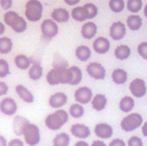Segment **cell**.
Masks as SVG:
<instances>
[{"instance_id": "cell-22", "label": "cell", "mask_w": 147, "mask_h": 146, "mask_svg": "<svg viewBox=\"0 0 147 146\" xmlns=\"http://www.w3.org/2000/svg\"><path fill=\"white\" fill-rule=\"evenodd\" d=\"M43 68L38 62H33V65L28 72L29 77L33 80H37L42 77Z\"/></svg>"}, {"instance_id": "cell-10", "label": "cell", "mask_w": 147, "mask_h": 146, "mask_svg": "<svg viewBox=\"0 0 147 146\" xmlns=\"http://www.w3.org/2000/svg\"><path fill=\"white\" fill-rule=\"evenodd\" d=\"M129 90L135 97H142L145 95L146 92L145 83L140 78L135 79L130 84Z\"/></svg>"}, {"instance_id": "cell-25", "label": "cell", "mask_w": 147, "mask_h": 146, "mask_svg": "<svg viewBox=\"0 0 147 146\" xmlns=\"http://www.w3.org/2000/svg\"><path fill=\"white\" fill-rule=\"evenodd\" d=\"M127 25L131 30L136 31L142 27V19L138 15H131L127 19Z\"/></svg>"}, {"instance_id": "cell-11", "label": "cell", "mask_w": 147, "mask_h": 146, "mask_svg": "<svg viewBox=\"0 0 147 146\" xmlns=\"http://www.w3.org/2000/svg\"><path fill=\"white\" fill-rule=\"evenodd\" d=\"M0 111L6 115H12L17 111V104L13 98H5L0 102Z\"/></svg>"}, {"instance_id": "cell-41", "label": "cell", "mask_w": 147, "mask_h": 146, "mask_svg": "<svg viewBox=\"0 0 147 146\" xmlns=\"http://www.w3.org/2000/svg\"><path fill=\"white\" fill-rule=\"evenodd\" d=\"M8 87L5 82H0V96L5 95L8 92Z\"/></svg>"}, {"instance_id": "cell-5", "label": "cell", "mask_w": 147, "mask_h": 146, "mask_svg": "<svg viewBox=\"0 0 147 146\" xmlns=\"http://www.w3.org/2000/svg\"><path fill=\"white\" fill-rule=\"evenodd\" d=\"M43 6L36 0H31L27 2L25 6V16L29 21H38L42 16Z\"/></svg>"}, {"instance_id": "cell-43", "label": "cell", "mask_w": 147, "mask_h": 146, "mask_svg": "<svg viewBox=\"0 0 147 146\" xmlns=\"http://www.w3.org/2000/svg\"><path fill=\"white\" fill-rule=\"evenodd\" d=\"M8 146H24L23 142L18 139H14L9 141Z\"/></svg>"}, {"instance_id": "cell-42", "label": "cell", "mask_w": 147, "mask_h": 146, "mask_svg": "<svg viewBox=\"0 0 147 146\" xmlns=\"http://www.w3.org/2000/svg\"><path fill=\"white\" fill-rule=\"evenodd\" d=\"M12 1L11 0H1L0 1V4H1V7L4 9H8L11 8L12 5Z\"/></svg>"}, {"instance_id": "cell-19", "label": "cell", "mask_w": 147, "mask_h": 146, "mask_svg": "<svg viewBox=\"0 0 147 146\" xmlns=\"http://www.w3.org/2000/svg\"><path fill=\"white\" fill-rule=\"evenodd\" d=\"M97 33V26L93 22L86 23L82 26L81 33L86 39H91L94 37Z\"/></svg>"}, {"instance_id": "cell-30", "label": "cell", "mask_w": 147, "mask_h": 146, "mask_svg": "<svg viewBox=\"0 0 147 146\" xmlns=\"http://www.w3.org/2000/svg\"><path fill=\"white\" fill-rule=\"evenodd\" d=\"M13 47L11 40L8 37L0 38V54H7L10 52Z\"/></svg>"}, {"instance_id": "cell-45", "label": "cell", "mask_w": 147, "mask_h": 146, "mask_svg": "<svg viewBox=\"0 0 147 146\" xmlns=\"http://www.w3.org/2000/svg\"><path fill=\"white\" fill-rule=\"evenodd\" d=\"M0 146H7L6 139L2 135H0Z\"/></svg>"}, {"instance_id": "cell-37", "label": "cell", "mask_w": 147, "mask_h": 146, "mask_svg": "<svg viewBox=\"0 0 147 146\" xmlns=\"http://www.w3.org/2000/svg\"><path fill=\"white\" fill-rule=\"evenodd\" d=\"M9 74L8 63L3 59H0V78H4Z\"/></svg>"}, {"instance_id": "cell-14", "label": "cell", "mask_w": 147, "mask_h": 146, "mask_svg": "<svg viewBox=\"0 0 147 146\" xmlns=\"http://www.w3.org/2000/svg\"><path fill=\"white\" fill-rule=\"evenodd\" d=\"M71 132L74 137L79 139H86L91 135L89 128L84 124H76L71 126Z\"/></svg>"}, {"instance_id": "cell-36", "label": "cell", "mask_w": 147, "mask_h": 146, "mask_svg": "<svg viewBox=\"0 0 147 146\" xmlns=\"http://www.w3.org/2000/svg\"><path fill=\"white\" fill-rule=\"evenodd\" d=\"M69 66V64L67 60L63 58L60 55H57L53 62V67L54 68L66 69Z\"/></svg>"}, {"instance_id": "cell-47", "label": "cell", "mask_w": 147, "mask_h": 146, "mask_svg": "<svg viewBox=\"0 0 147 146\" xmlns=\"http://www.w3.org/2000/svg\"><path fill=\"white\" fill-rule=\"evenodd\" d=\"M74 146H89V145L85 141H80L77 142Z\"/></svg>"}, {"instance_id": "cell-48", "label": "cell", "mask_w": 147, "mask_h": 146, "mask_svg": "<svg viewBox=\"0 0 147 146\" xmlns=\"http://www.w3.org/2000/svg\"><path fill=\"white\" fill-rule=\"evenodd\" d=\"M79 2V0H71V1H69V0H65V3H66L67 4H68L69 5H75Z\"/></svg>"}, {"instance_id": "cell-24", "label": "cell", "mask_w": 147, "mask_h": 146, "mask_svg": "<svg viewBox=\"0 0 147 146\" xmlns=\"http://www.w3.org/2000/svg\"><path fill=\"white\" fill-rule=\"evenodd\" d=\"M76 55L82 62H86L91 57V52L89 47L85 45L79 46L76 50Z\"/></svg>"}, {"instance_id": "cell-7", "label": "cell", "mask_w": 147, "mask_h": 146, "mask_svg": "<svg viewBox=\"0 0 147 146\" xmlns=\"http://www.w3.org/2000/svg\"><path fill=\"white\" fill-rule=\"evenodd\" d=\"M25 141L30 146H35L40 141V134L37 125L29 123L23 132Z\"/></svg>"}, {"instance_id": "cell-50", "label": "cell", "mask_w": 147, "mask_h": 146, "mask_svg": "<svg viewBox=\"0 0 147 146\" xmlns=\"http://www.w3.org/2000/svg\"><path fill=\"white\" fill-rule=\"evenodd\" d=\"M144 13H145V15L147 18V5L145 6V9H144Z\"/></svg>"}, {"instance_id": "cell-40", "label": "cell", "mask_w": 147, "mask_h": 146, "mask_svg": "<svg viewBox=\"0 0 147 146\" xmlns=\"http://www.w3.org/2000/svg\"><path fill=\"white\" fill-rule=\"evenodd\" d=\"M109 146H126L124 141L120 139H116L110 142Z\"/></svg>"}, {"instance_id": "cell-18", "label": "cell", "mask_w": 147, "mask_h": 146, "mask_svg": "<svg viewBox=\"0 0 147 146\" xmlns=\"http://www.w3.org/2000/svg\"><path fill=\"white\" fill-rule=\"evenodd\" d=\"M30 123L27 119L21 117V116H16L13 120V131L14 133L18 136L23 134L26 126Z\"/></svg>"}, {"instance_id": "cell-20", "label": "cell", "mask_w": 147, "mask_h": 146, "mask_svg": "<svg viewBox=\"0 0 147 146\" xmlns=\"http://www.w3.org/2000/svg\"><path fill=\"white\" fill-rule=\"evenodd\" d=\"M16 92L19 97L26 103H32L34 100V97L32 93L24 86L18 85L16 87Z\"/></svg>"}, {"instance_id": "cell-44", "label": "cell", "mask_w": 147, "mask_h": 146, "mask_svg": "<svg viewBox=\"0 0 147 146\" xmlns=\"http://www.w3.org/2000/svg\"><path fill=\"white\" fill-rule=\"evenodd\" d=\"M91 146H106L105 142L100 140H96L92 142Z\"/></svg>"}, {"instance_id": "cell-15", "label": "cell", "mask_w": 147, "mask_h": 146, "mask_svg": "<svg viewBox=\"0 0 147 146\" xmlns=\"http://www.w3.org/2000/svg\"><path fill=\"white\" fill-rule=\"evenodd\" d=\"M94 132L98 137L101 139H109L113 134V129L111 125L106 123L98 124L94 128Z\"/></svg>"}, {"instance_id": "cell-28", "label": "cell", "mask_w": 147, "mask_h": 146, "mask_svg": "<svg viewBox=\"0 0 147 146\" xmlns=\"http://www.w3.org/2000/svg\"><path fill=\"white\" fill-rule=\"evenodd\" d=\"M130 54H131V50H130L129 46L125 45L118 46L115 51L116 58L121 60L128 58L130 55Z\"/></svg>"}, {"instance_id": "cell-27", "label": "cell", "mask_w": 147, "mask_h": 146, "mask_svg": "<svg viewBox=\"0 0 147 146\" xmlns=\"http://www.w3.org/2000/svg\"><path fill=\"white\" fill-rule=\"evenodd\" d=\"M112 79L116 84H125L127 80V73L123 69H116L113 72Z\"/></svg>"}, {"instance_id": "cell-46", "label": "cell", "mask_w": 147, "mask_h": 146, "mask_svg": "<svg viewBox=\"0 0 147 146\" xmlns=\"http://www.w3.org/2000/svg\"><path fill=\"white\" fill-rule=\"evenodd\" d=\"M142 129L143 135L145 136V137H147V122H146L144 125H143Z\"/></svg>"}, {"instance_id": "cell-35", "label": "cell", "mask_w": 147, "mask_h": 146, "mask_svg": "<svg viewBox=\"0 0 147 146\" xmlns=\"http://www.w3.org/2000/svg\"><path fill=\"white\" fill-rule=\"evenodd\" d=\"M109 5L111 10L115 13L121 12L125 8V3L123 0H111Z\"/></svg>"}, {"instance_id": "cell-16", "label": "cell", "mask_w": 147, "mask_h": 146, "mask_svg": "<svg viewBox=\"0 0 147 146\" xmlns=\"http://www.w3.org/2000/svg\"><path fill=\"white\" fill-rule=\"evenodd\" d=\"M67 101V97L63 92H57L51 95L49 98V103L52 108H59L64 105Z\"/></svg>"}, {"instance_id": "cell-2", "label": "cell", "mask_w": 147, "mask_h": 146, "mask_svg": "<svg viewBox=\"0 0 147 146\" xmlns=\"http://www.w3.org/2000/svg\"><path fill=\"white\" fill-rule=\"evenodd\" d=\"M69 120L67 112L64 110H58L49 114L46 117L45 123L47 127L52 131L59 130Z\"/></svg>"}, {"instance_id": "cell-8", "label": "cell", "mask_w": 147, "mask_h": 146, "mask_svg": "<svg viewBox=\"0 0 147 146\" xmlns=\"http://www.w3.org/2000/svg\"><path fill=\"white\" fill-rule=\"evenodd\" d=\"M41 30L43 35L48 39H52L58 33L59 28L56 23L48 19L43 21L41 25Z\"/></svg>"}, {"instance_id": "cell-12", "label": "cell", "mask_w": 147, "mask_h": 146, "mask_svg": "<svg viewBox=\"0 0 147 146\" xmlns=\"http://www.w3.org/2000/svg\"><path fill=\"white\" fill-rule=\"evenodd\" d=\"M92 93L91 89L86 87H82L78 88L75 92L74 97L77 102L81 104H86L91 101Z\"/></svg>"}, {"instance_id": "cell-26", "label": "cell", "mask_w": 147, "mask_h": 146, "mask_svg": "<svg viewBox=\"0 0 147 146\" xmlns=\"http://www.w3.org/2000/svg\"><path fill=\"white\" fill-rule=\"evenodd\" d=\"M135 106V101L129 96L123 97L119 102V108L123 112H129Z\"/></svg>"}, {"instance_id": "cell-4", "label": "cell", "mask_w": 147, "mask_h": 146, "mask_svg": "<svg viewBox=\"0 0 147 146\" xmlns=\"http://www.w3.org/2000/svg\"><path fill=\"white\" fill-rule=\"evenodd\" d=\"M4 20L6 24L11 26L16 33L24 31L27 27L26 22L23 18L20 16L15 11H8L4 15Z\"/></svg>"}, {"instance_id": "cell-9", "label": "cell", "mask_w": 147, "mask_h": 146, "mask_svg": "<svg viewBox=\"0 0 147 146\" xmlns=\"http://www.w3.org/2000/svg\"><path fill=\"white\" fill-rule=\"evenodd\" d=\"M86 70L91 77L96 80H102L105 78L106 70L99 63L93 62L89 64L87 66Z\"/></svg>"}, {"instance_id": "cell-39", "label": "cell", "mask_w": 147, "mask_h": 146, "mask_svg": "<svg viewBox=\"0 0 147 146\" xmlns=\"http://www.w3.org/2000/svg\"><path fill=\"white\" fill-rule=\"evenodd\" d=\"M128 146H143L142 140L137 136H133L128 142Z\"/></svg>"}, {"instance_id": "cell-34", "label": "cell", "mask_w": 147, "mask_h": 146, "mask_svg": "<svg viewBox=\"0 0 147 146\" xmlns=\"http://www.w3.org/2000/svg\"><path fill=\"white\" fill-rule=\"evenodd\" d=\"M143 3L140 0H129L127 3V8L131 13H137L142 9Z\"/></svg>"}, {"instance_id": "cell-3", "label": "cell", "mask_w": 147, "mask_h": 146, "mask_svg": "<svg viewBox=\"0 0 147 146\" xmlns=\"http://www.w3.org/2000/svg\"><path fill=\"white\" fill-rule=\"evenodd\" d=\"M72 18L76 21H83L94 18L98 14V8L92 3H88L82 7H76L72 11Z\"/></svg>"}, {"instance_id": "cell-33", "label": "cell", "mask_w": 147, "mask_h": 146, "mask_svg": "<svg viewBox=\"0 0 147 146\" xmlns=\"http://www.w3.org/2000/svg\"><path fill=\"white\" fill-rule=\"evenodd\" d=\"M69 113L72 117L79 119L82 117L84 114V108L81 105L73 104L69 108Z\"/></svg>"}, {"instance_id": "cell-17", "label": "cell", "mask_w": 147, "mask_h": 146, "mask_svg": "<svg viewBox=\"0 0 147 146\" xmlns=\"http://www.w3.org/2000/svg\"><path fill=\"white\" fill-rule=\"evenodd\" d=\"M110 43L108 39L104 37H99L93 43V48L95 52L99 54H104L109 50Z\"/></svg>"}, {"instance_id": "cell-21", "label": "cell", "mask_w": 147, "mask_h": 146, "mask_svg": "<svg viewBox=\"0 0 147 146\" xmlns=\"http://www.w3.org/2000/svg\"><path fill=\"white\" fill-rule=\"evenodd\" d=\"M52 18L59 23L66 22L70 18L69 12L64 8H56L52 13Z\"/></svg>"}, {"instance_id": "cell-32", "label": "cell", "mask_w": 147, "mask_h": 146, "mask_svg": "<svg viewBox=\"0 0 147 146\" xmlns=\"http://www.w3.org/2000/svg\"><path fill=\"white\" fill-rule=\"evenodd\" d=\"M69 70L71 72L72 74V80L70 83V85H76L79 84L81 82L82 75V72L79 67L73 66V67L69 68Z\"/></svg>"}, {"instance_id": "cell-49", "label": "cell", "mask_w": 147, "mask_h": 146, "mask_svg": "<svg viewBox=\"0 0 147 146\" xmlns=\"http://www.w3.org/2000/svg\"><path fill=\"white\" fill-rule=\"evenodd\" d=\"M5 30V26L4 24H3L2 23H0V35L4 33Z\"/></svg>"}, {"instance_id": "cell-29", "label": "cell", "mask_w": 147, "mask_h": 146, "mask_svg": "<svg viewBox=\"0 0 147 146\" xmlns=\"http://www.w3.org/2000/svg\"><path fill=\"white\" fill-rule=\"evenodd\" d=\"M70 139L69 135L62 132L61 134L57 135L53 140V146H68L70 144Z\"/></svg>"}, {"instance_id": "cell-1", "label": "cell", "mask_w": 147, "mask_h": 146, "mask_svg": "<svg viewBox=\"0 0 147 146\" xmlns=\"http://www.w3.org/2000/svg\"><path fill=\"white\" fill-rule=\"evenodd\" d=\"M46 78L49 84L52 85L59 84H70L72 80V74L69 68H53L49 72Z\"/></svg>"}, {"instance_id": "cell-23", "label": "cell", "mask_w": 147, "mask_h": 146, "mask_svg": "<svg viewBox=\"0 0 147 146\" xmlns=\"http://www.w3.org/2000/svg\"><path fill=\"white\" fill-rule=\"evenodd\" d=\"M107 104V99L104 95L97 94L92 99V107L96 111H101L104 109Z\"/></svg>"}, {"instance_id": "cell-31", "label": "cell", "mask_w": 147, "mask_h": 146, "mask_svg": "<svg viewBox=\"0 0 147 146\" xmlns=\"http://www.w3.org/2000/svg\"><path fill=\"white\" fill-rule=\"evenodd\" d=\"M15 63L18 68L22 70H26L30 67V60L24 55H19L15 57Z\"/></svg>"}, {"instance_id": "cell-38", "label": "cell", "mask_w": 147, "mask_h": 146, "mask_svg": "<svg viewBox=\"0 0 147 146\" xmlns=\"http://www.w3.org/2000/svg\"><path fill=\"white\" fill-rule=\"evenodd\" d=\"M138 52L142 57L147 60V42H143L138 45Z\"/></svg>"}, {"instance_id": "cell-13", "label": "cell", "mask_w": 147, "mask_h": 146, "mask_svg": "<svg viewBox=\"0 0 147 146\" xmlns=\"http://www.w3.org/2000/svg\"><path fill=\"white\" fill-rule=\"evenodd\" d=\"M126 34L125 25L121 21L113 23L110 27V36L114 40H119L124 38Z\"/></svg>"}, {"instance_id": "cell-6", "label": "cell", "mask_w": 147, "mask_h": 146, "mask_svg": "<svg viewBox=\"0 0 147 146\" xmlns=\"http://www.w3.org/2000/svg\"><path fill=\"white\" fill-rule=\"evenodd\" d=\"M143 119L142 115L138 113L127 115L121 122V127L125 132H131L142 125Z\"/></svg>"}]
</instances>
